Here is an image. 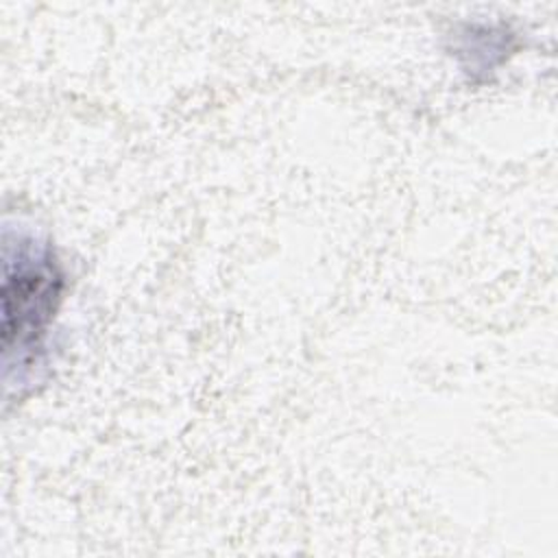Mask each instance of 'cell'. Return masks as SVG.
<instances>
[{
    "label": "cell",
    "mask_w": 558,
    "mask_h": 558,
    "mask_svg": "<svg viewBox=\"0 0 558 558\" xmlns=\"http://www.w3.org/2000/svg\"><path fill=\"white\" fill-rule=\"evenodd\" d=\"M2 349L4 375L17 381L31 375L41 357L44 340L61 301L63 275L52 246L24 231L4 229Z\"/></svg>",
    "instance_id": "cell-1"
}]
</instances>
